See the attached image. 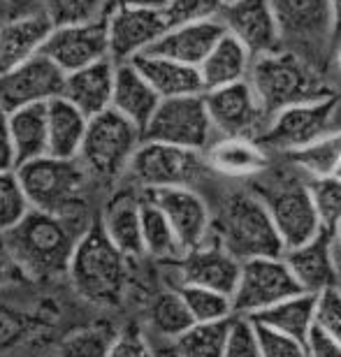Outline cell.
<instances>
[{
    "mask_svg": "<svg viewBox=\"0 0 341 357\" xmlns=\"http://www.w3.org/2000/svg\"><path fill=\"white\" fill-rule=\"evenodd\" d=\"M49 119V155L54 158H79L84 137L89 130V116L66 98L47 102Z\"/></svg>",
    "mask_w": 341,
    "mask_h": 357,
    "instance_id": "obj_29",
    "label": "cell"
},
{
    "mask_svg": "<svg viewBox=\"0 0 341 357\" xmlns=\"http://www.w3.org/2000/svg\"><path fill=\"white\" fill-rule=\"evenodd\" d=\"M232 320L234 318L221 323H195L172 341L174 357H225Z\"/></svg>",
    "mask_w": 341,
    "mask_h": 357,
    "instance_id": "obj_33",
    "label": "cell"
},
{
    "mask_svg": "<svg viewBox=\"0 0 341 357\" xmlns=\"http://www.w3.org/2000/svg\"><path fill=\"white\" fill-rule=\"evenodd\" d=\"M335 176H339V178H341V165H339V169H337V174H335Z\"/></svg>",
    "mask_w": 341,
    "mask_h": 357,
    "instance_id": "obj_56",
    "label": "cell"
},
{
    "mask_svg": "<svg viewBox=\"0 0 341 357\" xmlns=\"http://www.w3.org/2000/svg\"><path fill=\"white\" fill-rule=\"evenodd\" d=\"M10 132L17 167L49 155V119L47 102L28 105L10 114Z\"/></svg>",
    "mask_w": 341,
    "mask_h": 357,
    "instance_id": "obj_30",
    "label": "cell"
},
{
    "mask_svg": "<svg viewBox=\"0 0 341 357\" xmlns=\"http://www.w3.org/2000/svg\"><path fill=\"white\" fill-rule=\"evenodd\" d=\"M14 172H17L31 209L63 218L82 216L91 174L79 158L68 160L45 155V158L24 162Z\"/></svg>",
    "mask_w": 341,
    "mask_h": 357,
    "instance_id": "obj_5",
    "label": "cell"
},
{
    "mask_svg": "<svg viewBox=\"0 0 341 357\" xmlns=\"http://www.w3.org/2000/svg\"><path fill=\"white\" fill-rule=\"evenodd\" d=\"M54 28V21L47 17L42 7L5 19L0 24V75L24 66L45 52Z\"/></svg>",
    "mask_w": 341,
    "mask_h": 357,
    "instance_id": "obj_20",
    "label": "cell"
},
{
    "mask_svg": "<svg viewBox=\"0 0 341 357\" xmlns=\"http://www.w3.org/2000/svg\"><path fill=\"white\" fill-rule=\"evenodd\" d=\"M84 230H77L75 218L31 209L14 230L5 234V244L26 281H42L68 274Z\"/></svg>",
    "mask_w": 341,
    "mask_h": 357,
    "instance_id": "obj_1",
    "label": "cell"
},
{
    "mask_svg": "<svg viewBox=\"0 0 341 357\" xmlns=\"http://www.w3.org/2000/svg\"><path fill=\"white\" fill-rule=\"evenodd\" d=\"M225 26L218 21H204V24H188V26H176L162 35L149 54H158L165 59L186 63V66L200 68L204 59L211 54L218 42L223 40Z\"/></svg>",
    "mask_w": 341,
    "mask_h": 357,
    "instance_id": "obj_23",
    "label": "cell"
},
{
    "mask_svg": "<svg viewBox=\"0 0 341 357\" xmlns=\"http://www.w3.org/2000/svg\"><path fill=\"white\" fill-rule=\"evenodd\" d=\"M31 211L17 172H0V237L14 230Z\"/></svg>",
    "mask_w": 341,
    "mask_h": 357,
    "instance_id": "obj_40",
    "label": "cell"
},
{
    "mask_svg": "<svg viewBox=\"0 0 341 357\" xmlns=\"http://www.w3.org/2000/svg\"><path fill=\"white\" fill-rule=\"evenodd\" d=\"M251 320H258V323L304 344L316 327V295L300 292V295L283 299L281 304L272 306V309H267L258 318Z\"/></svg>",
    "mask_w": 341,
    "mask_h": 357,
    "instance_id": "obj_31",
    "label": "cell"
},
{
    "mask_svg": "<svg viewBox=\"0 0 341 357\" xmlns=\"http://www.w3.org/2000/svg\"><path fill=\"white\" fill-rule=\"evenodd\" d=\"M339 102L341 98L337 93V96L314 100V102L286 107L269 119L267 130L258 142L267 151H279L286 155L314 144L316 139L339 130V126H335Z\"/></svg>",
    "mask_w": 341,
    "mask_h": 357,
    "instance_id": "obj_9",
    "label": "cell"
},
{
    "mask_svg": "<svg viewBox=\"0 0 341 357\" xmlns=\"http://www.w3.org/2000/svg\"><path fill=\"white\" fill-rule=\"evenodd\" d=\"M255 323V330H258V341H260V351L262 357H307V348H304L302 341H297L293 337H286V334L272 330V327Z\"/></svg>",
    "mask_w": 341,
    "mask_h": 357,
    "instance_id": "obj_44",
    "label": "cell"
},
{
    "mask_svg": "<svg viewBox=\"0 0 341 357\" xmlns=\"http://www.w3.org/2000/svg\"><path fill=\"white\" fill-rule=\"evenodd\" d=\"M160 100L162 98L153 91V86L142 77V73L132 63H119L112 109H116L121 116H126L144 132L149 121L153 119L156 109H158Z\"/></svg>",
    "mask_w": 341,
    "mask_h": 357,
    "instance_id": "obj_27",
    "label": "cell"
},
{
    "mask_svg": "<svg viewBox=\"0 0 341 357\" xmlns=\"http://www.w3.org/2000/svg\"><path fill=\"white\" fill-rule=\"evenodd\" d=\"M38 3H40V0H7V5H10L12 14H24V12L40 10V7H35Z\"/></svg>",
    "mask_w": 341,
    "mask_h": 357,
    "instance_id": "obj_51",
    "label": "cell"
},
{
    "mask_svg": "<svg viewBox=\"0 0 341 357\" xmlns=\"http://www.w3.org/2000/svg\"><path fill=\"white\" fill-rule=\"evenodd\" d=\"M186 299L188 311L195 323H221V320L234 318L232 297L225 292L200 288V285H179L176 288Z\"/></svg>",
    "mask_w": 341,
    "mask_h": 357,
    "instance_id": "obj_36",
    "label": "cell"
},
{
    "mask_svg": "<svg viewBox=\"0 0 341 357\" xmlns=\"http://www.w3.org/2000/svg\"><path fill=\"white\" fill-rule=\"evenodd\" d=\"M144 142V132L121 116L116 109H107L89 121L79 162L91 176L112 178L128 172L130 158Z\"/></svg>",
    "mask_w": 341,
    "mask_h": 357,
    "instance_id": "obj_8",
    "label": "cell"
},
{
    "mask_svg": "<svg viewBox=\"0 0 341 357\" xmlns=\"http://www.w3.org/2000/svg\"><path fill=\"white\" fill-rule=\"evenodd\" d=\"M100 223L107 237L121 253L130 258H142L144 241H142V197L132 190H121L105 204Z\"/></svg>",
    "mask_w": 341,
    "mask_h": 357,
    "instance_id": "obj_25",
    "label": "cell"
},
{
    "mask_svg": "<svg viewBox=\"0 0 341 357\" xmlns=\"http://www.w3.org/2000/svg\"><path fill=\"white\" fill-rule=\"evenodd\" d=\"M316 327L341 341V288H330L316 295Z\"/></svg>",
    "mask_w": 341,
    "mask_h": 357,
    "instance_id": "obj_45",
    "label": "cell"
},
{
    "mask_svg": "<svg viewBox=\"0 0 341 357\" xmlns=\"http://www.w3.org/2000/svg\"><path fill=\"white\" fill-rule=\"evenodd\" d=\"M204 158L209 169L225 178H255L269 167L267 149L253 137H218Z\"/></svg>",
    "mask_w": 341,
    "mask_h": 357,
    "instance_id": "obj_24",
    "label": "cell"
},
{
    "mask_svg": "<svg viewBox=\"0 0 341 357\" xmlns=\"http://www.w3.org/2000/svg\"><path fill=\"white\" fill-rule=\"evenodd\" d=\"M174 265L181 278L179 285H200V288L225 292L230 297L237 290L241 262L216 239V234L204 246L183 253V258Z\"/></svg>",
    "mask_w": 341,
    "mask_h": 357,
    "instance_id": "obj_19",
    "label": "cell"
},
{
    "mask_svg": "<svg viewBox=\"0 0 341 357\" xmlns=\"http://www.w3.org/2000/svg\"><path fill=\"white\" fill-rule=\"evenodd\" d=\"M332 14H335V49L341 42V0H330Z\"/></svg>",
    "mask_w": 341,
    "mask_h": 357,
    "instance_id": "obj_52",
    "label": "cell"
},
{
    "mask_svg": "<svg viewBox=\"0 0 341 357\" xmlns=\"http://www.w3.org/2000/svg\"><path fill=\"white\" fill-rule=\"evenodd\" d=\"M149 325H151L160 337L174 341L186 330H190V327L195 325V320L190 316L186 299L174 288V290H165V292H160V295H156L153 302L149 304Z\"/></svg>",
    "mask_w": 341,
    "mask_h": 357,
    "instance_id": "obj_35",
    "label": "cell"
},
{
    "mask_svg": "<svg viewBox=\"0 0 341 357\" xmlns=\"http://www.w3.org/2000/svg\"><path fill=\"white\" fill-rule=\"evenodd\" d=\"M114 82H116V63L112 59L100 61L96 66L66 75L63 98L70 100L89 119H93L98 114L112 109Z\"/></svg>",
    "mask_w": 341,
    "mask_h": 357,
    "instance_id": "obj_22",
    "label": "cell"
},
{
    "mask_svg": "<svg viewBox=\"0 0 341 357\" xmlns=\"http://www.w3.org/2000/svg\"><path fill=\"white\" fill-rule=\"evenodd\" d=\"M209 119L218 137H253L260 139L267 130L269 114L255 96L251 82L230 84L204 93Z\"/></svg>",
    "mask_w": 341,
    "mask_h": 357,
    "instance_id": "obj_13",
    "label": "cell"
},
{
    "mask_svg": "<svg viewBox=\"0 0 341 357\" xmlns=\"http://www.w3.org/2000/svg\"><path fill=\"white\" fill-rule=\"evenodd\" d=\"M283 49L325 73L335 63V14L330 0H269Z\"/></svg>",
    "mask_w": 341,
    "mask_h": 357,
    "instance_id": "obj_7",
    "label": "cell"
},
{
    "mask_svg": "<svg viewBox=\"0 0 341 357\" xmlns=\"http://www.w3.org/2000/svg\"><path fill=\"white\" fill-rule=\"evenodd\" d=\"M142 241H144V253L156 260L176 262L183 258V248L172 223L146 195H142Z\"/></svg>",
    "mask_w": 341,
    "mask_h": 357,
    "instance_id": "obj_32",
    "label": "cell"
},
{
    "mask_svg": "<svg viewBox=\"0 0 341 357\" xmlns=\"http://www.w3.org/2000/svg\"><path fill=\"white\" fill-rule=\"evenodd\" d=\"M225 10V0H167L162 14L169 28L218 21Z\"/></svg>",
    "mask_w": 341,
    "mask_h": 357,
    "instance_id": "obj_41",
    "label": "cell"
},
{
    "mask_svg": "<svg viewBox=\"0 0 341 357\" xmlns=\"http://www.w3.org/2000/svg\"><path fill=\"white\" fill-rule=\"evenodd\" d=\"M304 348H307V357H341V341L318 327H314V332L304 341Z\"/></svg>",
    "mask_w": 341,
    "mask_h": 357,
    "instance_id": "obj_47",
    "label": "cell"
},
{
    "mask_svg": "<svg viewBox=\"0 0 341 357\" xmlns=\"http://www.w3.org/2000/svg\"><path fill=\"white\" fill-rule=\"evenodd\" d=\"M251 181V188L265 202L286 251L307 244L323 232L309 192V178L302 181L297 174H286L281 169L269 172L267 167Z\"/></svg>",
    "mask_w": 341,
    "mask_h": 357,
    "instance_id": "obj_6",
    "label": "cell"
},
{
    "mask_svg": "<svg viewBox=\"0 0 341 357\" xmlns=\"http://www.w3.org/2000/svg\"><path fill=\"white\" fill-rule=\"evenodd\" d=\"M300 292V285L283 255L246 260L241 262L239 283L232 295L234 316L258 318L260 313Z\"/></svg>",
    "mask_w": 341,
    "mask_h": 357,
    "instance_id": "obj_12",
    "label": "cell"
},
{
    "mask_svg": "<svg viewBox=\"0 0 341 357\" xmlns=\"http://www.w3.org/2000/svg\"><path fill=\"white\" fill-rule=\"evenodd\" d=\"M40 7L54 26L89 24L109 14V0H40Z\"/></svg>",
    "mask_w": 341,
    "mask_h": 357,
    "instance_id": "obj_38",
    "label": "cell"
},
{
    "mask_svg": "<svg viewBox=\"0 0 341 357\" xmlns=\"http://www.w3.org/2000/svg\"><path fill=\"white\" fill-rule=\"evenodd\" d=\"M21 281H26V276L21 274L17 262H14L10 251H7L5 237H0V288H3V285L21 283Z\"/></svg>",
    "mask_w": 341,
    "mask_h": 357,
    "instance_id": "obj_49",
    "label": "cell"
},
{
    "mask_svg": "<svg viewBox=\"0 0 341 357\" xmlns=\"http://www.w3.org/2000/svg\"><path fill=\"white\" fill-rule=\"evenodd\" d=\"M167 31L169 26L162 10H130V7L112 10L107 14L112 61L119 66L149 54Z\"/></svg>",
    "mask_w": 341,
    "mask_h": 357,
    "instance_id": "obj_17",
    "label": "cell"
},
{
    "mask_svg": "<svg viewBox=\"0 0 341 357\" xmlns=\"http://www.w3.org/2000/svg\"><path fill=\"white\" fill-rule=\"evenodd\" d=\"M297 285L307 295H318L323 290L339 285V255L332 232H321L302 246L283 251Z\"/></svg>",
    "mask_w": 341,
    "mask_h": 357,
    "instance_id": "obj_21",
    "label": "cell"
},
{
    "mask_svg": "<svg viewBox=\"0 0 341 357\" xmlns=\"http://www.w3.org/2000/svg\"><path fill=\"white\" fill-rule=\"evenodd\" d=\"M66 73L45 54L35 56L24 66L0 75V107L12 114L28 105L52 102L63 98Z\"/></svg>",
    "mask_w": 341,
    "mask_h": 357,
    "instance_id": "obj_14",
    "label": "cell"
},
{
    "mask_svg": "<svg viewBox=\"0 0 341 357\" xmlns=\"http://www.w3.org/2000/svg\"><path fill=\"white\" fill-rule=\"evenodd\" d=\"M116 334L119 332L112 330L109 325L84 327L63 339L59 357H109Z\"/></svg>",
    "mask_w": 341,
    "mask_h": 357,
    "instance_id": "obj_37",
    "label": "cell"
},
{
    "mask_svg": "<svg viewBox=\"0 0 341 357\" xmlns=\"http://www.w3.org/2000/svg\"><path fill=\"white\" fill-rule=\"evenodd\" d=\"M332 239H335V248H337V255L341 258V225L332 232Z\"/></svg>",
    "mask_w": 341,
    "mask_h": 357,
    "instance_id": "obj_53",
    "label": "cell"
},
{
    "mask_svg": "<svg viewBox=\"0 0 341 357\" xmlns=\"http://www.w3.org/2000/svg\"><path fill=\"white\" fill-rule=\"evenodd\" d=\"M227 3H237V0H225V5H227Z\"/></svg>",
    "mask_w": 341,
    "mask_h": 357,
    "instance_id": "obj_57",
    "label": "cell"
},
{
    "mask_svg": "<svg viewBox=\"0 0 341 357\" xmlns=\"http://www.w3.org/2000/svg\"><path fill=\"white\" fill-rule=\"evenodd\" d=\"M214 234L239 262L286 251L265 202L253 188L232 190L223 197L214 216Z\"/></svg>",
    "mask_w": 341,
    "mask_h": 357,
    "instance_id": "obj_3",
    "label": "cell"
},
{
    "mask_svg": "<svg viewBox=\"0 0 341 357\" xmlns=\"http://www.w3.org/2000/svg\"><path fill=\"white\" fill-rule=\"evenodd\" d=\"M309 192L325 232H335L341 225V178L321 176L309 178Z\"/></svg>",
    "mask_w": 341,
    "mask_h": 357,
    "instance_id": "obj_39",
    "label": "cell"
},
{
    "mask_svg": "<svg viewBox=\"0 0 341 357\" xmlns=\"http://www.w3.org/2000/svg\"><path fill=\"white\" fill-rule=\"evenodd\" d=\"M14 169H17V155L10 132V114L0 107V172H14Z\"/></svg>",
    "mask_w": 341,
    "mask_h": 357,
    "instance_id": "obj_48",
    "label": "cell"
},
{
    "mask_svg": "<svg viewBox=\"0 0 341 357\" xmlns=\"http://www.w3.org/2000/svg\"><path fill=\"white\" fill-rule=\"evenodd\" d=\"M225 31L237 38L253 59L283 49L281 31L269 0H237L227 3L221 14Z\"/></svg>",
    "mask_w": 341,
    "mask_h": 357,
    "instance_id": "obj_18",
    "label": "cell"
},
{
    "mask_svg": "<svg viewBox=\"0 0 341 357\" xmlns=\"http://www.w3.org/2000/svg\"><path fill=\"white\" fill-rule=\"evenodd\" d=\"M214 123L209 119L204 96H183L160 100L153 119L144 128V139L162 142L204 153L214 144Z\"/></svg>",
    "mask_w": 341,
    "mask_h": 357,
    "instance_id": "obj_11",
    "label": "cell"
},
{
    "mask_svg": "<svg viewBox=\"0 0 341 357\" xmlns=\"http://www.w3.org/2000/svg\"><path fill=\"white\" fill-rule=\"evenodd\" d=\"M225 357H262L258 330L251 318L234 316L230 337H227Z\"/></svg>",
    "mask_w": 341,
    "mask_h": 357,
    "instance_id": "obj_43",
    "label": "cell"
},
{
    "mask_svg": "<svg viewBox=\"0 0 341 357\" xmlns=\"http://www.w3.org/2000/svg\"><path fill=\"white\" fill-rule=\"evenodd\" d=\"M167 0H109V12L130 7V10H162Z\"/></svg>",
    "mask_w": 341,
    "mask_h": 357,
    "instance_id": "obj_50",
    "label": "cell"
},
{
    "mask_svg": "<svg viewBox=\"0 0 341 357\" xmlns=\"http://www.w3.org/2000/svg\"><path fill=\"white\" fill-rule=\"evenodd\" d=\"M42 54L52 59L66 75L112 59L107 17L89 24L56 26Z\"/></svg>",
    "mask_w": 341,
    "mask_h": 357,
    "instance_id": "obj_16",
    "label": "cell"
},
{
    "mask_svg": "<svg viewBox=\"0 0 341 357\" xmlns=\"http://www.w3.org/2000/svg\"><path fill=\"white\" fill-rule=\"evenodd\" d=\"M7 12H10V5H7V0H0V17L7 14Z\"/></svg>",
    "mask_w": 341,
    "mask_h": 357,
    "instance_id": "obj_55",
    "label": "cell"
},
{
    "mask_svg": "<svg viewBox=\"0 0 341 357\" xmlns=\"http://www.w3.org/2000/svg\"><path fill=\"white\" fill-rule=\"evenodd\" d=\"M253 54L241 45L230 33L223 35V40L211 49V54L200 66V77L204 84V93L230 86V84L246 82L251 75Z\"/></svg>",
    "mask_w": 341,
    "mask_h": 357,
    "instance_id": "obj_28",
    "label": "cell"
},
{
    "mask_svg": "<svg viewBox=\"0 0 341 357\" xmlns=\"http://www.w3.org/2000/svg\"><path fill=\"white\" fill-rule=\"evenodd\" d=\"M248 82L269 119L286 107L337 96V91L325 79V73L288 49L253 59Z\"/></svg>",
    "mask_w": 341,
    "mask_h": 357,
    "instance_id": "obj_2",
    "label": "cell"
},
{
    "mask_svg": "<svg viewBox=\"0 0 341 357\" xmlns=\"http://www.w3.org/2000/svg\"><path fill=\"white\" fill-rule=\"evenodd\" d=\"M288 160L307 178L335 176L341 165V128L316 139L314 144L288 153Z\"/></svg>",
    "mask_w": 341,
    "mask_h": 357,
    "instance_id": "obj_34",
    "label": "cell"
},
{
    "mask_svg": "<svg viewBox=\"0 0 341 357\" xmlns=\"http://www.w3.org/2000/svg\"><path fill=\"white\" fill-rule=\"evenodd\" d=\"M38 325H40L38 316H31V313L0 304V353L10 351V348L19 346L21 341H26L38 330Z\"/></svg>",
    "mask_w": 341,
    "mask_h": 357,
    "instance_id": "obj_42",
    "label": "cell"
},
{
    "mask_svg": "<svg viewBox=\"0 0 341 357\" xmlns=\"http://www.w3.org/2000/svg\"><path fill=\"white\" fill-rule=\"evenodd\" d=\"M162 100L183 96H204L200 68L165 59L158 54H142L130 61Z\"/></svg>",
    "mask_w": 341,
    "mask_h": 357,
    "instance_id": "obj_26",
    "label": "cell"
},
{
    "mask_svg": "<svg viewBox=\"0 0 341 357\" xmlns=\"http://www.w3.org/2000/svg\"><path fill=\"white\" fill-rule=\"evenodd\" d=\"M204 167L209 165L200 151L144 139L130 158L128 174L144 190L193 188Z\"/></svg>",
    "mask_w": 341,
    "mask_h": 357,
    "instance_id": "obj_10",
    "label": "cell"
},
{
    "mask_svg": "<svg viewBox=\"0 0 341 357\" xmlns=\"http://www.w3.org/2000/svg\"><path fill=\"white\" fill-rule=\"evenodd\" d=\"M126 262L128 258L112 244L98 218L77 241L68 276L82 299L98 306H116L126 295Z\"/></svg>",
    "mask_w": 341,
    "mask_h": 357,
    "instance_id": "obj_4",
    "label": "cell"
},
{
    "mask_svg": "<svg viewBox=\"0 0 341 357\" xmlns=\"http://www.w3.org/2000/svg\"><path fill=\"white\" fill-rule=\"evenodd\" d=\"M109 357H156L151 344L137 325H128L119 330Z\"/></svg>",
    "mask_w": 341,
    "mask_h": 357,
    "instance_id": "obj_46",
    "label": "cell"
},
{
    "mask_svg": "<svg viewBox=\"0 0 341 357\" xmlns=\"http://www.w3.org/2000/svg\"><path fill=\"white\" fill-rule=\"evenodd\" d=\"M335 66L341 70V42L337 45V49H335Z\"/></svg>",
    "mask_w": 341,
    "mask_h": 357,
    "instance_id": "obj_54",
    "label": "cell"
},
{
    "mask_svg": "<svg viewBox=\"0 0 341 357\" xmlns=\"http://www.w3.org/2000/svg\"><path fill=\"white\" fill-rule=\"evenodd\" d=\"M144 195L165 213L172 223L183 253L204 246L214 239V216L204 197L195 188H158Z\"/></svg>",
    "mask_w": 341,
    "mask_h": 357,
    "instance_id": "obj_15",
    "label": "cell"
}]
</instances>
